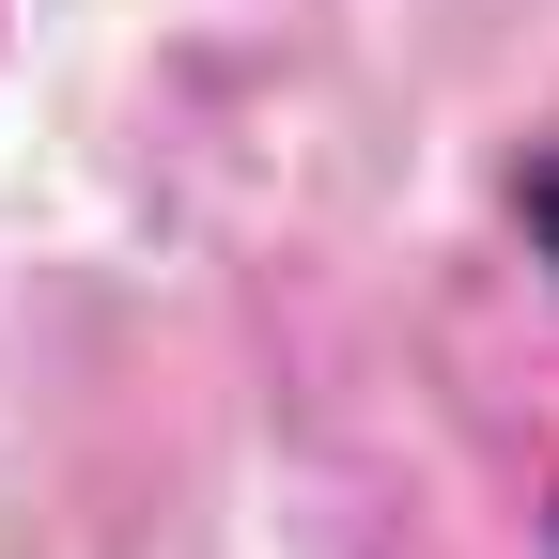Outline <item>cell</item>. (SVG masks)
<instances>
[{
  "label": "cell",
  "mask_w": 559,
  "mask_h": 559,
  "mask_svg": "<svg viewBox=\"0 0 559 559\" xmlns=\"http://www.w3.org/2000/svg\"><path fill=\"white\" fill-rule=\"evenodd\" d=\"M513 218H528V249L559 264V156H528V187H513Z\"/></svg>",
  "instance_id": "cell-1"
}]
</instances>
